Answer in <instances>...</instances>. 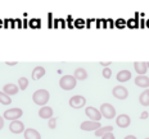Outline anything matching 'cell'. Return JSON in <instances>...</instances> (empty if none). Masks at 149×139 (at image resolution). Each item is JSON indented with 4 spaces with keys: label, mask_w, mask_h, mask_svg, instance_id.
<instances>
[{
    "label": "cell",
    "mask_w": 149,
    "mask_h": 139,
    "mask_svg": "<svg viewBox=\"0 0 149 139\" xmlns=\"http://www.w3.org/2000/svg\"><path fill=\"white\" fill-rule=\"evenodd\" d=\"M139 102H140L141 106H149V89H144L140 93Z\"/></svg>",
    "instance_id": "cell-19"
},
{
    "label": "cell",
    "mask_w": 149,
    "mask_h": 139,
    "mask_svg": "<svg viewBox=\"0 0 149 139\" xmlns=\"http://www.w3.org/2000/svg\"><path fill=\"white\" fill-rule=\"evenodd\" d=\"M3 126H4V117L0 116V130L3 129Z\"/></svg>",
    "instance_id": "cell-28"
},
{
    "label": "cell",
    "mask_w": 149,
    "mask_h": 139,
    "mask_svg": "<svg viewBox=\"0 0 149 139\" xmlns=\"http://www.w3.org/2000/svg\"><path fill=\"white\" fill-rule=\"evenodd\" d=\"M68 103H70V106L72 109H81V107H84L86 105V98L81 94H76L70 98Z\"/></svg>",
    "instance_id": "cell-5"
},
{
    "label": "cell",
    "mask_w": 149,
    "mask_h": 139,
    "mask_svg": "<svg viewBox=\"0 0 149 139\" xmlns=\"http://www.w3.org/2000/svg\"><path fill=\"white\" fill-rule=\"evenodd\" d=\"M145 139H149V138H145Z\"/></svg>",
    "instance_id": "cell-32"
},
{
    "label": "cell",
    "mask_w": 149,
    "mask_h": 139,
    "mask_svg": "<svg viewBox=\"0 0 149 139\" xmlns=\"http://www.w3.org/2000/svg\"><path fill=\"white\" fill-rule=\"evenodd\" d=\"M148 116H149V115H148V112H147V111H144V112H141V115H140V119H141V120H145V119H147Z\"/></svg>",
    "instance_id": "cell-26"
},
{
    "label": "cell",
    "mask_w": 149,
    "mask_h": 139,
    "mask_svg": "<svg viewBox=\"0 0 149 139\" xmlns=\"http://www.w3.org/2000/svg\"><path fill=\"white\" fill-rule=\"evenodd\" d=\"M57 121H58V117L57 116H53L52 119L48 120V126L50 129H55V128H57Z\"/></svg>",
    "instance_id": "cell-23"
},
{
    "label": "cell",
    "mask_w": 149,
    "mask_h": 139,
    "mask_svg": "<svg viewBox=\"0 0 149 139\" xmlns=\"http://www.w3.org/2000/svg\"><path fill=\"white\" fill-rule=\"evenodd\" d=\"M7 65H9V66H14V65H17V61H13V63H10V61H7Z\"/></svg>",
    "instance_id": "cell-29"
},
{
    "label": "cell",
    "mask_w": 149,
    "mask_h": 139,
    "mask_svg": "<svg viewBox=\"0 0 149 139\" xmlns=\"http://www.w3.org/2000/svg\"><path fill=\"white\" fill-rule=\"evenodd\" d=\"M85 112H86V116H88L91 121H99V120L102 119L100 111L97 110L95 107H93V106H88V107H86Z\"/></svg>",
    "instance_id": "cell-8"
},
{
    "label": "cell",
    "mask_w": 149,
    "mask_h": 139,
    "mask_svg": "<svg viewBox=\"0 0 149 139\" xmlns=\"http://www.w3.org/2000/svg\"><path fill=\"white\" fill-rule=\"evenodd\" d=\"M23 137H24V139H41L40 133L37 131L36 129H32V128H27L26 130L23 131Z\"/></svg>",
    "instance_id": "cell-12"
},
{
    "label": "cell",
    "mask_w": 149,
    "mask_h": 139,
    "mask_svg": "<svg viewBox=\"0 0 149 139\" xmlns=\"http://www.w3.org/2000/svg\"><path fill=\"white\" fill-rule=\"evenodd\" d=\"M100 114H102V117H105V119H113L116 116V109L112 106L111 103H103L100 106Z\"/></svg>",
    "instance_id": "cell-4"
},
{
    "label": "cell",
    "mask_w": 149,
    "mask_h": 139,
    "mask_svg": "<svg viewBox=\"0 0 149 139\" xmlns=\"http://www.w3.org/2000/svg\"><path fill=\"white\" fill-rule=\"evenodd\" d=\"M18 91H19V87H18V86H15V84H13V83H8V84H5L4 88H3V92H4L5 94H8V96L17 94Z\"/></svg>",
    "instance_id": "cell-13"
},
{
    "label": "cell",
    "mask_w": 149,
    "mask_h": 139,
    "mask_svg": "<svg viewBox=\"0 0 149 139\" xmlns=\"http://www.w3.org/2000/svg\"><path fill=\"white\" fill-rule=\"evenodd\" d=\"M99 64H100V65H103L104 68H108V65H111V61H107V63H104V61H100V63H99Z\"/></svg>",
    "instance_id": "cell-27"
},
{
    "label": "cell",
    "mask_w": 149,
    "mask_h": 139,
    "mask_svg": "<svg viewBox=\"0 0 149 139\" xmlns=\"http://www.w3.org/2000/svg\"><path fill=\"white\" fill-rule=\"evenodd\" d=\"M100 123L99 121H91V120H88V121H82L81 125H80V129L84 131H95L100 128Z\"/></svg>",
    "instance_id": "cell-6"
},
{
    "label": "cell",
    "mask_w": 149,
    "mask_h": 139,
    "mask_svg": "<svg viewBox=\"0 0 149 139\" xmlns=\"http://www.w3.org/2000/svg\"><path fill=\"white\" fill-rule=\"evenodd\" d=\"M0 103L4 105V106H8V105H10V103H12L10 96L5 94L3 91H0Z\"/></svg>",
    "instance_id": "cell-21"
},
{
    "label": "cell",
    "mask_w": 149,
    "mask_h": 139,
    "mask_svg": "<svg viewBox=\"0 0 149 139\" xmlns=\"http://www.w3.org/2000/svg\"><path fill=\"white\" fill-rule=\"evenodd\" d=\"M123 139H138V138H136L135 135H126V137L123 138Z\"/></svg>",
    "instance_id": "cell-30"
},
{
    "label": "cell",
    "mask_w": 149,
    "mask_h": 139,
    "mask_svg": "<svg viewBox=\"0 0 149 139\" xmlns=\"http://www.w3.org/2000/svg\"><path fill=\"white\" fill-rule=\"evenodd\" d=\"M49 97H50V94H49V92L46 91V89H37L32 94L33 102H35L37 106H41V107L48 103Z\"/></svg>",
    "instance_id": "cell-1"
},
{
    "label": "cell",
    "mask_w": 149,
    "mask_h": 139,
    "mask_svg": "<svg viewBox=\"0 0 149 139\" xmlns=\"http://www.w3.org/2000/svg\"><path fill=\"white\" fill-rule=\"evenodd\" d=\"M9 130L13 134H21V133L26 130V128H24V124L21 120H14V121H10V124H9Z\"/></svg>",
    "instance_id": "cell-9"
},
{
    "label": "cell",
    "mask_w": 149,
    "mask_h": 139,
    "mask_svg": "<svg viewBox=\"0 0 149 139\" xmlns=\"http://www.w3.org/2000/svg\"><path fill=\"white\" fill-rule=\"evenodd\" d=\"M102 74H103V77H104L105 79H109L111 77H112V70L109 69V68H104L103 73H102Z\"/></svg>",
    "instance_id": "cell-24"
},
{
    "label": "cell",
    "mask_w": 149,
    "mask_h": 139,
    "mask_svg": "<svg viewBox=\"0 0 149 139\" xmlns=\"http://www.w3.org/2000/svg\"><path fill=\"white\" fill-rule=\"evenodd\" d=\"M112 94L117 98V100H126L129 97V91L123 87V86H116L112 89Z\"/></svg>",
    "instance_id": "cell-7"
},
{
    "label": "cell",
    "mask_w": 149,
    "mask_h": 139,
    "mask_svg": "<svg viewBox=\"0 0 149 139\" xmlns=\"http://www.w3.org/2000/svg\"><path fill=\"white\" fill-rule=\"evenodd\" d=\"M23 115V110L19 107H13V109H8L4 111L3 117L9 120V121H14V120H19V117H22Z\"/></svg>",
    "instance_id": "cell-3"
},
{
    "label": "cell",
    "mask_w": 149,
    "mask_h": 139,
    "mask_svg": "<svg viewBox=\"0 0 149 139\" xmlns=\"http://www.w3.org/2000/svg\"><path fill=\"white\" fill-rule=\"evenodd\" d=\"M59 86L64 91H71L77 86V81L73 75H63L59 81Z\"/></svg>",
    "instance_id": "cell-2"
},
{
    "label": "cell",
    "mask_w": 149,
    "mask_h": 139,
    "mask_svg": "<svg viewBox=\"0 0 149 139\" xmlns=\"http://www.w3.org/2000/svg\"><path fill=\"white\" fill-rule=\"evenodd\" d=\"M39 116L41 119H52L53 117V109L50 106H42L41 109L39 110Z\"/></svg>",
    "instance_id": "cell-15"
},
{
    "label": "cell",
    "mask_w": 149,
    "mask_h": 139,
    "mask_svg": "<svg viewBox=\"0 0 149 139\" xmlns=\"http://www.w3.org/2000/svg\"><path fill=\"white\" fill-rule=\"evenodd\" d=\"M134 69L139 75H145L148 68H147V63H143V61H135L134 63Z\"/></svg>",
    "instance_id": "cell-16"
},
{
    "label": "cell",
    "mask_w": 149,
    "mask_h": 139,
    "mask_svg": "<svg viewBox=\"0 0 149 139\" xmlns=\"http://www.w3.org/2000/svg\"><path fill=\"white\" fill-rule=\"evenodd\" d=\"M18 87H19V89L24 91V89L29 87V79H27L26 77H21V78L18 79Z\"/></svg>",
    "instance_id": "cell-22"
},
{
    "label": "cell",
    "mask_w": 149,
    "mask_h": 139,
    "mask_svg": "<svg viewBox=\"0 0 149 139\" xmlns=\"http://www.w3.org/2000/svg\"><path fill=\"white\" fill-rule=\"evenodd\" d=\"M147 68L149 69V61H147Z\"/></svg>",
    "instance_id": "cell-31"
},
{
    "label": "cell",
    "mask_w": 149,
    "mask_h": 139,
    "mask_svg": "<svg viewBox=\"0 0 149 139\" xmlns=\"http://www.w3.org/2000/svg\"><path fill=\"white\" fill-rule=\"evenodd\" d=\"M73 77L76 81H85L88 78V72H86L84 68H77L73 73Z\"/></svg>",
    "instance_id": "cell-18"
},
{
    "label": "cell",
    "mask_w": 149,
    "mask_h": 139,
    "mask_svg": "<svg viewBox=\"0 0 149 139\" xmlns=\"http://www.w3.org/2000/svg\"><path fill=\"white\" fill-rule=\"evenodd\" d=\"M135 84L140 88L149 89V77L147 75H138L135 78Z\"/></svg>",
    "instance_id": "cell-11"
},
{
    "label": "cell",
    "mask_w": 149,
    "mask_h": 139,
    "mask_svg": "<svg viewBox=\"0 0 149 139\" xmlns=\"http://www.w3.org/2000/svg\"><path fill=\"white\" fill-rule=\"evenodd\" d=\"M102 139H116V137L113 135V133H107L105 135L102 137Z\"/></svg>",
    "instance_id": "cell-25"
},
{
    "label": "cell",
    "mask_w": 149,
    "mask_h": 139,
    "mask_svg": "<svg viewBox=\"0 0 149 139\" xmlns=\"http://www.w3.org/2000/svg\"><path fill=\"white\" fill-rule=\"evenodd\" d=\"M113 131V126L111 125H107V126H100V128L98 129V130H95V137H103L107 133H112Z\"/></svg>",
    "instance_id": "cell-20"
},
{
    "label": "cell",
    "mask_w": 149,
    "mask_h": 139,
    "mask_svg": "<svg viewBox=\"0 0 149 139\" xmlns=\"http://www.w3.org/2000/svg\"><path fill=\"white\" fill-rule=\"evenodd\" d=\"M116 124L120 128H129L130 124H131V119L126 114H121V115L116 117Z\"/></svg>",
    "instance_id": "cell-10"
},
{
    "label": "cell",
    "mask_w": 149,
    "mask_h": 139,
    "mask_svg": "<svg viewBox=\"0 0 149 139\" xmlns=\"http://www.w3.org/2000/svg\"><path fill=\"white\" fill-rule=\"evenodd\" d=\"M45 75V69H44V66H36V68H33V70H32V79L33 81H39V79H41L42 77Z\"/></svg>",
    "instance_id": "cell-17"
},
{
    "label": "cell",
    "mask_w": 149,
    "mask_h": 139,
    "mask_svg": "<svg viewBox=\"0 0 149 139\" xmlns=\"http://www.w3.org/2000/svg\"><path fill=\"white\" fill-rule=\"evenodd\" d=\"M116 78H117V81H118L120 83H125V82L131 79V72H130V70H126V69L120 70V72L117 73Z\"/></svg>",
    "instance_id": "cell-14"
}]
</instances>
